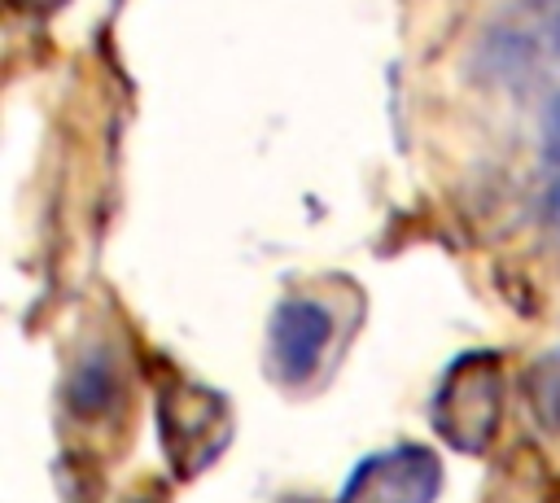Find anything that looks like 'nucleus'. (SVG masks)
Masks as SVG:
<instances>
[{
    "label": "nucleus",
    "instance_id": "nucleus-3",
    "mask_svg": "<svg viewBox=\"0 0 560 503\" xmlns=\"http://www.w3.org/2000/svg\"><path fill=\"white\" fill-rule=\"evenodd\" d=\"M438 490H442L438 451L420 442H398L363 455L350 468L337 503H433Z\"/></svg>",
    "mask_w": 560,
    "mask_h": 503
},
{
    "label": "nucleus",
    "instance_id": "nucleus-6",
    "mask_svg": "<svg viewBox=\"0 0 560 503\" xmlns=\"http://www.w3.org/2000/svg\"><path fill=\"white\" fill-rule=\"evenodd\" d=\"M70 398H74L79 416H101L109 407V398H114V372H109V363L101 354H92V359L79 363V372L70 381Z\"/></svg>",
    "mask_w": 560,
    "mask_h": 503
},
{
    "label": "nucleus",
    "instance_id": "nucleus-10",
    "mask_svg": "<svg viewBox=\"0 0 560 503\" xmlns=\"http://www.w3.org/2000/svg\"><path fill=\"white\" fill-rule=\"evenodd\" d=\"M284 503H311V499H284Z\"/></svg>",
    "mask_w": 560,
    "mask_h": 503
},
{
    "label": "nucleus",
    "instance_id": "nucleus-4",
    "mask_svg": "<svg viewBox=\"0 0 560 503\" xmlns=\"http://www.w3.org/2000/svg\"><path fill=\"white\" fill-rule=\"evenodd\" d=\"M332 311L315 297H280L271 319H267V363L276 372V381L284 385H306L328 346H332Z\"/></svg>",
    "mask_w": 560,
    "mask_h": 503
},
{
    "label": "nucleus",
    "instance_id": "nucleus-7",
    "mask_svg": "<svg viewBox=\"0 0 560 503\" xmlns=\"http://www.w3.org/2000/svg\"><path fill=\"white\" fill-rule=\"evenodd\" d=\"M542 149H547L551 162H560V92L542 114Z\"/></svg>",
    "mask_w": 560,
    "mask_h": 503
},
{
    "label": "nucleus",
    "instance_id": "nucleus-8",
    "mask_svg": "<svg viewBox=\"0 0 560 503\" xmlns=\"http://www.w3.org/2000/svg\"><path fill=\"white\" fill-rule=\"evenodd\" d=\"M18 9H26V13H52L57 4H66V0H13Z\"/></svg>",
    "mask_w": 560,
    "mask_h": 503
},
{
    "label": "nucleus",
    "instance_id": "nucleus-2",
    "mask_svg": "<svg viewBox=\"0 0 560 503\" xmlns=\"http://www.w3.org/2000/svg\"><path fill=\"white\" fill-rule=\"evenodd\" d=\"M158 433L175 477H197L232 437L228 402L192 381H166L158 394Z\"/></svg>",
    "mask_w": 560,
    "mask_h": 503
},
{
    "label": "nucleus",
    "instance_id": "nucleus-1",
    "mask_svg": "<svg viewBox=\"0 0 560 503\" xmlns=\"http://www.w3.org/2000/svg\"><path fill=\"white\" fill-rule=\"evenodd\" d=\"M499 411H503V381H499L494 354H464L438 381L433 429L455 451H468V455L486 451L499 433Z\"/></svg>",
    "mask_w": 560,
    "mask_h": 503
},
{
    "label": "nucleus",
    "instance_id": "nucleus-5",
    "mask_svg": "<svg viewBox=\"0 0 560 503\" xmlns=\"http://www.w3.org/2000/svg\"><path fill=\"white\" fill-rule=\"evenodd\" d=\"M525 398H529V411L534 420L547 429V433H560V346L547 350L529 376H525Z\"/></svg>",
    "mask_w": 560,
    "mask_h": 503
},
{
    "label": "nucleus",
    "instance_id": "nucleus-9",
    "mask_svg": "<svg viewBox=\"0 0 560 503\" xmlns=\"http://www.w3.org/2000/svg\"><path fill=\"white\" fill-rule=\"evenodd\" d=\"M547 214H551V223L560 232V184H551V192H547Z\"/></svg>",
    "mask_w": 560,
    "mask_h": 503
}]
</instances>
